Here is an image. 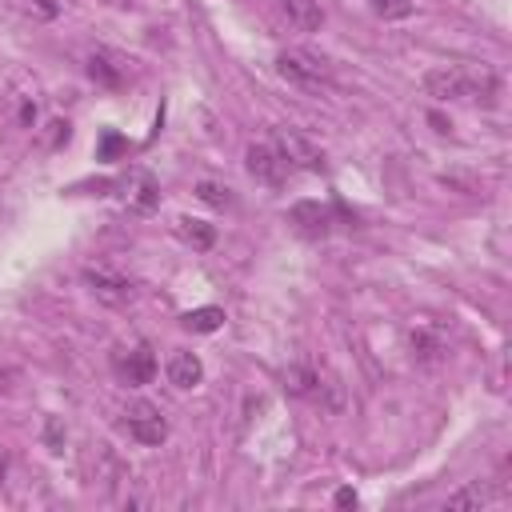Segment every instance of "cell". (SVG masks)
Segmentation results:
<instances>
[{
    "label": "cell",
    "mask_w": 512,
    "mask_h": 512,
    "mask_svg": "<svg viewBox=\"0 0 512 512\" xmlns=\"http://www.w3.org/2000/svg\"><path fill=\"white\" fill-rule=\"evenodd\" d=\"M424 92L432 100H496L500 80L488 68L448 64V68H432L424 76Z\"/></svg>",
    "instance_id": "cell-1"
},
{
    "label": "cell",
    "mask_w": 512,
    "mask_h": 512,
    "mask_svg": "<svg viewBox=\"0 0 512 512\" xmlns=\"http://www.w3.org/2000/svg\"><path fill=\"white\" fill-rule=\"evenodd\" d=\"M276 72H280L288 84L304 88V92H320V88L332 84V68H328L320 56L304 52V48H284V52L276 56Z\"/></svg>",
    "instance_id": "cell-2"
},
{
    "label": "cell",
    "mask_w": 512,
    "mask_h": 512,
    "mask_svg": "<svg viewBox=\"0 0 512 512\" xmlns=\"http://www.w3.org/2000/svg\"><path fill=\"white\" fill-rule=\"evenodd\" d=\"M272 144H276V152L292 168H308V172H320L324 168V152L308 136H300L296 128H272Z\"/></svg>",
    "instance_id": "cell-3"
},
{
    "label": "cell",
    "mask_w": 512,
    "mask_h": 512,
    "mask_svg": "<svg viewBox=\"0 0 512 512\" xmlns=\"http://www.w3.org/2000/svg\"><path fill=\"white\" fill-rule=\"evenodd\" d=\"M124 428H128V436L140 440V444H164V436H168V420H164V412H160L156 404H148V400L128 404V412H124Z\"/></svg>",
    "instance_id": "cell-4"
},
{
    "label": "cell",
    "mask_w": 512,
    "mask_h": 512,
    "mask_svg": "<svg viewBox=\"0 0 512 512\" xmlns=\"http://www.w3.org/2000/svg\"><path fill=\"white\" fill-rule=\"evenodd\" d=\"M244 160H248V172H252L260 184L280 188V184H288V176H292V164L276 152L272 140H268V144H252V148L244 152Z\"/></svg>",
    "instance_id": "cell-5"
},
{
    "label": "cell",
    "mask_w": 512,
    "mask_h": 512,
    "mask_svg": "<svg viewBox=\"0 0 512 512\" xmlns=\"http://www.w3.org/2000/svg\"><path fill=\"white\" fill-rule=\"evenodd\" d=\"M112 368H116V376H120L128 388H140V384H148V380L156 376V356H152V348H148V344L116 348Z\"/></svg>",
    "instance_id": "cell-6"
},
{
    "label": "cell",
    "mask_w": 512,
    "mask_h": 512,
    "mask_svg": "<svg viewBox=\"0 0 512 512\" xmlns=\"http://www.w3.org/2000/svg\"><path fill=\"white\" fill-rule=\"evenodd\" d=\"M84 284H88V292H92L96 300H104V304H128V300L136 296V284H132L128 276L112 272V268H84Z\"/></svg>",
    "instance_id": "cell-7"
},
{
    "label": "cell",
    "mask_w": 512,
    "mask_h": 512,
    "mask_svg": "<svg viewBox=\"0 0 512 512\" xmlns=\"http://www.w3.org/2000/svg\"><path fill=\"white\" fill-rule=\"evenodd\" d=\"M88 76H92L96 84H104V88H124V80H128V60H124L120 52L96 48V52L88 56Z\"/></svg>",
    "instance_id": "cell-8"
},
{
    "label": "cell",
    "mask_w": 512,
    "mask_h": 512,
    "mask_svg": "<svg viewBox=\"0 0 512 512\" xmlns=\"http://www.w3.org/2000/svg\"><path fill=\"white\" fill-rule=\"evenodd\" d=\"M200 376H204V364H200L196 352H184V348H180V352L168 356V384H176V388H196Z\"/></svg>",
    "instance_id": "cell-9"
},
{
    "label": "cell",
    "mask_w": 512,
    "mask_h": 512,
    "mask_svg": "<svg viewBox=\"0 0 512 512\" xmlns=\"http://www.w3.org/2000/svg\"><path fill=\"white\" fill-rule=\"evenodd\" d=\"M280 8H284V16H288L300 32H316V28L324 24V8H320L316 0H280Z\"/></svg>",
    "instance_id": "cell-10"
},
{
    "label": "cell",
    "mask_w": 512,
    "mask_h": 512,
    "mask_svg": "<svg viewBox=\"0 0 512 512\" xmlns=\"http://www.w3.org/2000/svg\"><path fill=\"white\" fill-rule=\"evenodd\" d=\"M292 224H300V232H308V236H324L328 224H332V216H328V208L304 200V204L292 208Z\"/></svg>",
    "instance_id": "cell-11"
},
{
    "label": "cell",
    "mask_w": 512,
    "mask_h": 512,
    "mask_svg": "<svg viewBox=\"0 0 512 512\" xmlns=\"http://www.w3.org/2000/svg\"><path fill=\"white\" fill-rule=\"evenodd\" d=\"M284 380H288V392L308 396V400H320V392H324V384H320V372H316V368H288V372H284Z\"/></svg>",
    "instance_id": "cell-12"
},
{
    "label": "cell",
    "mask_w": 512,
    "mask_h": 512,
    "mask_svg": "<svg viewBox=\"0 0 512 512\" xmlns=\"http://www.w3.org/2000/svg\"><path fill=\"white\" fill-rule=\"evenodd\" d=\"M180 324H184L188 332H216V328L224 324V308H216V304L192 308V312H184V316H180Z\"/></svg>",
    "instance_id": "cell-13"
},
{
    "label": "cell",
    "mask_w": 512,
    "mask_h": 512,
    "mask_svg": "<svg viewBox=\"0 0 512 512\" xmlns=\"http://www.w3.org/2000/svg\"><path fill=\"white\" fill-rule=\"evenodd\" d=\"M132 180H136V192L128 196V204H132L136 212H148V208L156 204V180H152L148 172H136Z\"/></svg>",
    "instance_id": "cell-14"
},
{
    "label": "cell",
    "mask_w": 512,
    "mask_h": 512,
    "mask_svg": "<svg viewBox=\"0 0 512 512\" xmlns=\"http://www.w3.org/2000/svg\"><path fill=\"white\" fill-rule=\"evenodd\" d=\"M180 236H184V240H192L196 248H212L216 228H212V224H204V220H180Z\"/></svg>",
    "instance_id": "cell-15"
},
{
    "label": "cell",
    "mask_w": 512,
    "mask_h": 512,
    "mask_svg": "<svg viewBox=\"0 0 512 512\" xmlns=\"http://www.w3.org/2000/svg\"><path fill=\"white\" fill-rule=\"evenodd\" d=\"M196 196H200L204 204H212V208H228V204H232L228 188H224V184H216V180H200V184H196Z\"/></svg>",
    "instance_id": "cell-16"
},
{
    "label": "cell",
    "mask_w": 512,
    "mask_h": 512,
    "mask_svg": "<svg viewBox=\"0 0 512 512\" xmlns=\"http://www.w3.org/2000/svg\"><path fill=\"white\" fill-rule=\"evenodd\" d=\"M368 8H372L376 16H384V20H404V16H412V0H368Z\"/></svg>",
    "instance_id": "cell-17"
},
{
    "label": "cell",
    "mask_w": 512,
    "mask_h": 512,
    "mask_svg": "<svg viewBox=\"0 0 512 512\" xmlns=\"http://www.w3.org/2000/svg\"><path fill=\"white\" fill-rule=\"evenodd\" d=\"M484 500H488V492H480V484H472V488H464V492L448 496L444 504H448V508H480Z\"/></svg>",
    "instance_id": "cell-18"
},
{
    "label": "cell",
    "mask_w": 512,
    "mask_h": 512,
    "mask_svg": "<svg viewBox=\"0 0 512 512\" xmlns=\"http://www.w3.org/2000/svg\"><path fill=\"white\" fill-rule=\"evenodd\" d=\"M412 348H420V352H416L420 360H436V352H440V344H436L428 332H412Z\"/></svg>",
    "instance_id": "cell-19"
},
{
    "label": "cell",
    "mask_w": 512,
    "mask_h": 512,
    "mask_svg": "<svg viewBox=\"0 0 512 512\" xmlns=\"http://www.w3.org/2000/svg\"><path fill=\"white\" fill-rule=\"evenodd\" d=\"M44 440H48V448H52V452H60V448H64V428H60V420H56V416L48 420V428H44Z\"/></svg>",
    "instance_id": "cell-20"
},
{
    "label": "cell",
    "mask_w": 512,
    "mask_h": 512,
    "mask_svg": "<svg viewBox=\"0 0 512 512\" xmlns=\"http://www.w3.org/2000/svg\"><path fill=\"white\" fill-rule=\"evenodd\" d=\"M120 148H124V140L108 132V136H104V148H100V156H112V152H120Z\"/></svg>",
    "instance_id": "cell-21"
},
{
    "label": "cell",
    "mask_w": 512,
    "mask_h": 512,
    "mask_svg": "<svg viewBox=\"0 0 512 512\" xmlns=\"http://www.w3.org/2000/svg\"><path fill=\"white\" fill-rule=\"evenodd\" d=\"M336 508H356V492L352 488H340L336 492Z\"/></svg>",
    "instance_id": "cell-22"
},
{
    "label": "cell",
    "mask_w": 512,
    "mask_h": 512,
    "mask_svg": "<svg viewBox=\"0 0 512 512\" xmlns=\"http://www.w3.org/2000/svg\"><path fill=\"white\" fill-rule=\"evenodd\" d=\"M28 4H36L44 16H56V4H48V0H28Z\"/></svg>",
    "instance_id": "cell-23"
},
{
    "label": "cell",
    "mask_w": 512,
    "mask_h": 512,
    "mask_svg": "<svg viewBox=\"0 0 512 512\" xmlns=\"http://www.w3.org/2000/svg\"><path fill=\"white\" fill-rule=\"evenodd\" d=\"M8 384H12V372H8V368H0V392H4Z\"/></svg>",
    "instance_id": "cell-24"
},
{
    "label": "cell",
    "mask_w": 512,
    "mask_h": 512,
    "mask_svg": "<svg viewBox=\"0 0 512 512\" xmlns=\"http://www.w3.org/2000/svg\"><path fill=\"white\" fill-rule=\"evenodd\" d=\"M4 472H8V460H4V456H0V480H4Z\"/></svg>",
    "instance_id": "cell-25"
}]
</instances>
